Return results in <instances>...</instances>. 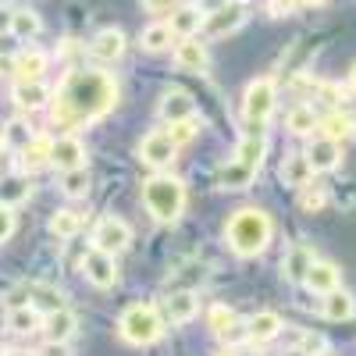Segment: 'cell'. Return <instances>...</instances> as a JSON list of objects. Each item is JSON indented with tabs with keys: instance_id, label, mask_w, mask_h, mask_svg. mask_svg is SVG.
<instances>
[{
	"instance_id": "1",
	"label": "cell",
	"mask_w": 356,
	"mask_h": 356,
	"mask_svg": "<svg viewBox=\"0 0 356 356\" xmlns=\"http://www.w3.org/2000/svg\"><path fill=\"white\" fill-rule=\"evenodd\" d=\"M118 104V86L104 72H72L50 104V118L61 129H79L104 118Z\"/></svg>"
},
{
	"instance_id": "2",
	"label": "cell",
	"mask_w": 356,
	"mask_h": 356,
	"mask_svg": "<svg viewBox=\"0 0 356 356\" xmlns=\"http://www.w3.org/2000/svg\"><path fill=\"white\" fill-rule=\"evenodd\" d=\"M271 218H267L264 211H257V207H243V211H235L232 221L225 225V239L232 246V253L239 257H257L267 250V243H271Z\"/></svg>"
},
{
	"instance_id": "3",
	"label": "cell",
	"mask_w": 356,
	"mask_h": 356,
	"mask_svg": "<svg viewBox=\"0 0 356 356\" xmlns=\"http://www.w3.org/2000/svg\"><path fill=\"white\" fill-rule=\"evenodd\" d=\"M143 203H146V211H150L157 221L171 225L186 211V182L175 178V175H164V171L154 175V178H146L143 182Z\"/></svg>"
},
{
	"instance_id": "4",
	"label": "cell",
	"mask_w": 356,
	"mask_h": 356,
	"mask_svg": "<svg viewBox=\"0 0 356 356\" xmlns=\"http://www.w3.org/2000/svg\"><path fill=\"white\" fill-rule=\"evenodd\" d=\"M118 335L129 346H154L164 335V317L154 303H132L118 317Z\"/></svg>"
},
{
	"instance_id": "5",
	"label": "cell",
	"mask_w": 356,
	"mask_h": 356,
	"mask_svg": "<svg viewBox=\"0 0 356 356\" xmlns=\"http://www.w3.org/2000/svg\"><path fill=\"white\" fill-rule=\"evenodd\" d=\"M275 100H278V89H275V79H253L246 86V97H243V114L250 129L257 132L260 125H267V118L275 114Z\"/></svg>"
},
{
	"instance_id": "6",
	"label": "cell",
	"mask_w": 356,
	"mask_h": 356,
	"mask_svg": "<svg viewBox=\"0 0 356 356\" xmlns=\"http://www.w3.org/2000/svg\"><path fill=\"white\" fill-rule=\"evenodd\" d=\"M129 243H132V228H129V221L114 218V214H107V218L97 221V228H93V250L118 257L122 250H129Z\"/></svg>"
},
{
	"instance_id": "7",
	"label": "cell",
	"mask_w": 356,
	"mask_h": 356,
	"mask_svg": "<svg viewBox=\"0 0 356 356\" xmlns=\"http://www.w3.org/2000/svg\"><path fill=\"white\" fill-rule=\"evenodd\" d=\"M175 154H178V146L171 143L168 129H154L150 136L139 143V161H143V164H150V168H157V171L168 168V164L175 161Z\"/></svg>"
},
{
	"instance_id": "8",
	"label": "cell",
	"mask_w": 356,
	"mask_h": 356,
	"mask_svg": "<svg viewBox=\"0 0 356 356\" xmlns=\"http://www.w3.org/2000/svg\"><path fill=\"white\" fill-rule=\"evenodd\" d=\"M50 164L57 168V171H75V168H86V146H82V139L79 136H57L54 139V146H50Z\"/></svg>"
},
{
	"instance_id": "9",
	"label": "cell",
	"mask_w": 356,
	"mask_h": 356,
	"mask_svg": "<svg viewBox=\"0 0 356 356\" xmlns=\"http://www.w3.org/2000/svg\"><path fill=\"white\" fill-rule=\"evenodd\" d=\"M246 22V8L243 4H221V8H214L211 15H203V36H228V33H235Z\"/></svg>"
},
{
	"instance_id": "10",
	"label": "cell",
	"mask_w": 356,
	"mask_h": 356,
	"mask_svg": "<svg viewBox=\"0 0 356 356\" xmlns=\"http://www.w3.org/2000/svg\"><path fill=\"white\" fill-rule=\"evenodd\" d=\"M82 275L93 282L97 289H111L118 282V264L111 253H100V250H89L86 260H82Z\"/></svg>"
},
{
	"instance_id": "11",
	"label": "cell",
	"mask_w": 356,
	"mask_h": 356,
	"mask_svg": "<svg viewBox=\"0 0 356 356\" xmlns=\"http://www.w3.org/2000/svg\"><path fill=\"white\" fill-rule=\"evenodd\" d=\"M122 54H125V33L122 29H100L93 36V43H89V57L100 65H114Z\"/></svg>"
},
{
	"instance_id": "12",
	"label": "cell",
	"mask_w": 356,
	"mask_h": 356,
	"mask_svg": "<svg viewBox=\"0 0 356 356\" xmlns=\"http://www.w3.org/2000/svg\"><path fill=\"white\" fill-rule=\"evenodd\" d=\"M196 310H200V300H196V292H193V289L171 292L168 300H164V321H171V324H186V321H193Z\"/></svg>"
},
{
	"instance_id": "13",
	"label": "cell",
	"mask_w": 356,
	"mask_h": 356,
	"mask_svg": "<svg viewBox=\"0 0 356 356\" xmlns=\"http://www.w3.org/2000/svg\"><path fill=\"white\" fill-rule=\"evenodd\" d=\"M175 61H178V68H182V72L203 75V72H207V65H211V57H207V47H203L196 36H189V40L178 43V50H175Z\"/></svg>"
},
{
	"instance_id": "14",
	"label": "cell",
	"mask_w": 356,
	"mask_h": 356,
	"mask_svg": "<svg viewBox=\"0 0 356 356\" xmlns=\"http://www.w3.org/2000/svg\"><path fill=\"white\" fill-rule=\"evenodd\" d=\"M303 157L310 161L314 171H332V168H339V161H342V146L332 143V139H324V136H317V139L307 146Z\"/></svg>"
},
{
	"instance_id": "15",
	"label": "cell",
	"mask_w": 356,
	"mask_h": 356,
	"mask_svg": "<svg viewBox=\"0 0 356 356\" xmlns=\"http://www.w3.org/2000/svg\"><path fill=\"white\" fill-rule=\"evenodd\" d=\"M161 118H164L168 125L196 118V104H193V97L182 93V89H171V93H164V100H161Z\"/></svg>"
},
{
	"instance_id": "16",
	"label": "cell",
	"mask_w": 356,
	"mask_h": 356,
	"mask_svg": "<svg viewBox=\"0 0 356 356\" xmlns=\"http://www.w3.org/2000/svg\"><path fill=\"white\" fill-rule=\"evenodd\" d=\"M264 154H267V139H264L260 132H246L239 143H235V154H232V161L246 164L250 171H260V164H264Z\"/></svg>"
},
{
	"instance_id": "17",
	"label": "cell",
	"mask_w": 356,
	"mask_h": 356,
	"mask_svg": "<svg viewBox=\"0 0 356 356\" xmlns=\"http://www.w3.org/2000/svg\"><path fill=\"white\" fill-rule=\"evenodd\" d=\"M314 260H317V257H314V250H310L307 243H296V246L282 257V275H285L289 282H303Z\"/></svg>"
},
{
	"instance_id": "18",
	"label": "cell",
	"mask_w": 356,
	"mask_h": 356,
	"mask_svg": "<svg viewBox=\"0 0 356 356\" xmlns=\"http://www.w3.org/2000/svg\"><path fill=\"white\" fill-rule=\"evenodd\" d=\"M75 328H79V317H75L68 307H61V310H54V314L43 317L47 342H68V339L75 335Z\"/></svg>"
},
{
	"instance_id": "19",
	"label": "cell",
	"mask_w": 356,
	"mask_h": 356,
	"mask_svg": "<svg viewBox=\"0 0 356 356\" xmlns=\"http://www.w3.org/2000/svg\"><path fill=\"white\" fill-rule=\"evenodd\" d=\"M317 132H321L324 139H332V143L342 146L346 139L356 136V118H349V114H342V111H332V114H324V118H321Z\"/></svg>"
},
{
	"instance_id": "20",
	"label": "cell",
	"mask_w": 356,
	"mask_h": 356,
	"mask_svg": "<svg viewBox=\"0 0 356 356\" xmlns=\"http://www.w3.org/2000/svg\"><path fill=\"white\" fill-rule=\"evenodd\" d=\"M282 328H285V324H282V317H278L275 310H260V314H253V317L246 321V335H250L253 342H271Z\"/></svg>"
},
{
	"instance_id": "21",
	"label": "cell",
	"mask_w": 356,
	"mask_h": 356,
	"mask_svg": "<svg viewBox=\"0 0 356 356\" xmlns=\"http://www.w3.org/2000/svg\"><path fill=\"white\" fill-rule=\"evenodd\" d=\"M47 72V54L43 50H22L15 54V75L18 82H40V75Z\"/></svg>"
},
{
	"instance_id": "22",
	"label": "cell",
	"mask_w": 356,
	"mask_h": 356,
	"mask_svg": "<svg viewBox=\"0 0 356 356\" xmlns=\"http://www.w3.org/2000/svg\"><path fill=\"white\" fill-rule=\"evenodd\" d=\"M303 282H307V289L328 296V292H335V289H339V267H335V264H328V260H314Z\"/></svg>"
},
{
	"instance_id": "23",
	"label": "cell",
	"mask_w": 356,
	"mask_h": 356,
	"mask_svg": "<svg viewBox=\"0 0 356 356\" xmlns=\"http://www.w3.org/2000/svg\"><path fill=\"white\" fill-rule=\"evenodd\" d=\"M11 97H15L18 111H40V107L50 104V89L43 82H18Z\"/></svg>"
},
{
	"instance_id": "24",
	"label": "cell",
	"mask_w": 356,
	"mask_h": 356,
	"mask_svg": "<svg viewBox=\"0 0 356 356\" xmlns=\"http://www.w3.org/2000/svg\"><path fill=\"white\" fill-rule=\"evenodd\" d=\"M310 178H314V168H310V161H307L303 154L285 157V164H282V182H285V186L303 189V186H310Z\"/></svg>"
},
{
	"instance_id": "25",
	"label": "cell",
	"mask_w": 356,
	"mask_h": 356,
	"mask_svg": "<svg viewBox=\"0 0 356 356\" xmlns=\"http://www.w3.org/2000/svg\"><path fill=\"white\" fill-rule=\"evenodd\" d=\"M50 146H54V139H47V136H33L25 146H22V168L25 171H36V168H43V164H50Z\"/></svg>"
},
{
	"instance_id": "26",
	"label": "cell",
	"mask_w": 356,
	"mask_h": 356,
	"mask_svg": "<svg viewBox=\"0 0 356 356\" xmlns=\"http://www.w3.org/2000/svg\"><path fill=\"white\" fill-rule=\"evenodd\" d=\"M8 29H11V36H18V40H33V36H40L43 22H40V15H36V11H29V8H15V11L8 15Z\"/></svg>"
},
{
	"instance_id": "27",
	"label": "cell",
	"mask_w": 356,
	"mask_h": 356,
	"mask_svg": "<svg viewBox=\"0 0 356 356\" xmlns=\"http://www.w3.org/2000/svg\"><path fill=\"white\" fill-rule=\"evenodd\" d=\"M356 314V300L346 292V289H335L324 296V317L328 321H349Z\"/></svg>"
},
{
	"instance_id": "28",
	"label": "cell",
	"mask_w": 356,
	"mask_h": 356,
	"mask_svg": "<svg viewBox=\"0 0 356 356\" xmlns=\"http://www.w3.org/2000/svg\"><path fill=\"white\" fill-rule=\"evenodd\" d=\"M171 33L175 36H182V40H189V36H196L200 29H203V11H196V8H178L175 15H171Z\"/></svg>"
},
{
	"instance_id": "29",
	"label": "cell",
	"mask_w": 356,
	"mask_h": 356,
	"mask_svg": "<svg viewBox=\"0 0 356 356\" xmlns=\"http://www.w3.org/2000/svg\"><path fill=\"white\" fill-rule=\"evenodd\" d=\"M171 25L168 22H154V25H146L143 33H139V47L143 50H150V54H161V50H168L171 47Z\"/></svg>"
},
{
	"instance_id": "30",
	"label": "cell",
	"mask_w": 356,
	"mask_h": 356,
	"mask_svg": "<svg viewBox=\"0 0 356 356\" xmlns=\"http://www.w3.org/2000/svg\"><path fill=\"white\" fill-rule=\"evenodd\" d=\"M47 228H50L54 239H75V235L82 232V214L79 211H57Z\"/></svg>"
},
{
	"instance_id": "31",
	"label": "cell",
	"mask_w": 356,
	"mask_h": 356,
	"mask_svg": "<svg viewBox=\"0 0 356 356\" xmlns=\"http://www.w3.org/2000/svg\"><path fill=\"white\" fill-rule=\"evenodd\" d=\"M253 178H257V171H250V168L239 164V161H228V164H221V171H218V182H221L225 189H246Z\"/></svg>"
},
{
	"instance_id": "32",
	"label": "cell",
	"mask_w": 356,
	"mask_h": 356,
	"mask_svg": "<svg viewBox=\"0 0 356 356\" xmlns=\"http://www.w3.org/2000/svg\"><path fill=\"white\" fill-rule=\"evenodd\" d=\"M317 125H321V118H317V111L310 104H300V107L289 111V132L292 136H310Z\"/></svg>"
},
{
	"instance_id": "33",
	"label": "cell",
	"mask_w": 356,
	"mask_h": 356,
	"mask_svg": "<svg viewBox=\"0 0 356 356\" xmlns=\"http://www.w3.org/2000/svg\"><path fill=\"white\" fill-rule=\"evenodd\" d=\"M43 324V317H40V310L29 303V307H15L11 314H8V328L11 332H18V335H25V332H36Z\"/></svg>"
},
{
	"instance_id": "34",
	"label": "cell",
	"mask_w": 356,
	"mask_h": 356,
	"mask_svg": "<svg viewBox=\"0 0 356 356\" xmlns=\"http://www.w3.org/2000/svg\"><path fill=\"white\" fill-rule=\"evenodd\" d=\"M61 189H65V196H86L89 193V171L86 168H75V171H65L61 175Z\"/></svg>"
},
{
	"instance_id": "35",
	"label": "cell",
	"mask_w": 356,
	"mask_h": 356,
	"mask_svg": "<svg viewBox=\"0 0 356 356\" xmlns=\"http://www.w3.org/2000/svg\"><path fill=\"white\" fill-rule=\"evenodd\" d=\"M207 324H211V332H214L218 339H225L235 324H239V317H235V310H228V307H214L211 317H207Z\"/></svg>"
},
{
	"instance_id": "36",
	"label": "cell",
	"mask_w": 356,
	"mask_h": 356,
	"mask_svg": "<svg viewBox=\"0 0 356 356\" xmlns=\"http://www.w3.org/2000/svg\"><path fill=\"white\" fill-rule=\"evenodd\" d=\"M29 139H33V132H29V125L22 122V118L8 122V129H4V143H8V146H18V150H22V146H25Z\"/></svg>"
},
{
	"instance_id": "37",
	"label": "cell",
	"mask_w": 356,
	"mask_h": 356,
	"mask_svg": "<svg viewBox=\"0 0 356 356\" xmlns=\"http://www.w3.org/2000/svg\"><path fill=\"white\" fill-rule=\"evenodd\" d=\"M168 136H171V143H175V146L193 143V139H196V118H189V122H175V125H168Z\"/></svg>"
},
{
	"instance_id": "38",
	"label": "cell",
	"mask_w": 356,
	"mask_h": 356,
	"mask_svg": "<svg viewBox=\"0 0 356 356\" xmlns=\"http://www.w3.org/2000/svg\"><path fill=\"white\" fill-rule=\"evenodd\" d=\"M25 196H29V186L22 182V178H8V182L0 186V203H8V207L11 203H22Z\"/></svg>"
},
{
	"instance_id": "39",
	"label": "cell",
	"mask_w": 356,
	"mask_h": 356,
	"mask_svg": "<svg viewBox=\"0 0 356 356\" xmlns=\"http://www.w3.org/2000/svg\"><path fill=\"white\" fill-rule=\"evenodd\" d=\"M300 203H303V211H321V207L328 203V193H324L321 186H303Z\"/></svg>"
},
{
	"instance_id": "40",
	"label": "cell",
	"mask_w": 356,
	"mask_h": 356,
	"mask_svg": "<svg viewBox=\"0 0 356 356\" xmlns=\"http://www.w3.org/2000/svg\"><path fill=\"white\" fill-rule=\"evenodd\" d=\"M15 235V211L8 203H0V243H8Z\"/></svg>"
},
{
	"instance_id": "41",
	"label": "cell",
	"mask_w": 356,
	"mask_h": 356,
	"mask_svg": "<svg viewBox=\"0 0 356 356\" xmlns=\"http://www.w3.org/2000/svg\"><path fill=\"white\" fill-rule=\"evenodd\" d=\"M143 8L150 15H175L178 11V0H143Z\"/></svg>"
},
{
	"instance_id": "42",
	"label": "cell",
	"mask_w": 356,
	"mask_h": 356,
	"mask_svg": "<svg viewBox=\"0 0 356 356\" xmlns=\"http://www.w3.org/2000/svg\"><path fill=\"white\" fill-rule=\"evenodd\" d=\"M303 4H314V0H271V15H289Z\"/></svg>"
},
{
	"instance_id": "43",
	"label": "cell",
	"mask_w": 356,
	"mask_h": 356,
	"mask_svg": "<svg viewBox=\"0 0 356 356\" xmlns=\"http://www.w3.org/2000/svg\"><path fill=\"white\" fill-rule=\"evenodd\" d=\"M36 356H72V353H68V342H47Z\"/></svg>"
},
{
	"instance_id": "44",
	"label": "cell",
	"mask_w": 356,
	"mask_h": 356,
	"mask_svg": "<svg viewBox=\"0 0 356 356\" xmlns=\"http://www.w3.org/2000/svg\"><path fill=\"white\" fill-rule=\"evenodd\" d=\"M303 346H307L310 353H321V349H324V339H317V335H307V339H303Z\"/></svg>"
},
{
	"instance_id": "45",
	"label": "cell",
	"mask_w": 356,
	"mask_h": 356,
	"mask_svg": "<svg viewBox=\"0 0 356 356\" xmlns=\"http://www.w3.org/2000/svg\"><path fill=\"white\" fill-rule=\"evenodd\" d=\"M0 75H15V57H0Z\"/></svg>"
},
{
	"instance_id": "46",
	"label": "cell",
	"mask_w": 356,
	"mask_h": 356,
	"mask_svg": "<svg viewBox=\"0 0 356 356\" xmlns=\"http://www.w3.org/2000/svg\"><path fill=\"white\" fill-rule=\"evenodd\" d=\"M4 356H36V353H29V349H8Z\"/></svg>"
},
{
	"instance_id": "47",
	"label": "cell",
	"mask_w": 356,
	"mask_h": 356,
	"mask_svg": "<svg viewBox=\"0 0 356 356\" xmlns=\"http://www.w3.org/2000/svg\"><path fill=\"white\" fill-rule=\"evenodd\" d=\"M349 86H353V93H356V65H353V72H349Z\"/></svg>"
},
{
	"instance_id": "48",
	"label": "cell",
	"mask_w": 356,
	"mask_h": 356,
	"mask_svg": "<svg viewBox=\"0 0 356 356\" xmlns=\"http://www.w3.org/2000/svg\"><path fill=\"white\" fill-rule=\"evenodd\" d=\"M218 356H239V353H232V349H225V353H218Z\"/></svg>"
},
{
	"instance_id": "49",
	"label": "cell",
	"mask_w": 356,
	"mask_h": 356,
	"mask_svg": "<svg viewBox=\"0 0 356 356\" xmlns=\"http://www.w3.org/2000/svg\"><path fill=\"white\" fill-rule=\"evenodd\" d=\"M289 356H307V353H300V349H296V353H289Z\"/></svg>"
},
{
	"instance_id": "50",
	"label": "cell",
	"mask_w": 356,
	"mask_h": 356,
	"mask_svg": "<svg viewBox=\"0 0 356 356\" xmlns=\"http://www.w3.org/2000/svg\"><path fill=\"white\" fill-rule=\"evenodd\" d=\"M0 150H4V139H0Z\"/></svg>"
},
{
	"instance_id": "51",
	"label": "cell",
	"mask_w": 356,
	"mask_h": 356,
	"mask_svg": "<svg viewBox=\"0 0 356 356\" xmlns=\"http://www.w3.org/2000/svg\"><path fill=\"white\" fill-rule=\"evenodd\" d=\"M0 356H4V349H0Z\"/></svg>"
}]
</instances>
